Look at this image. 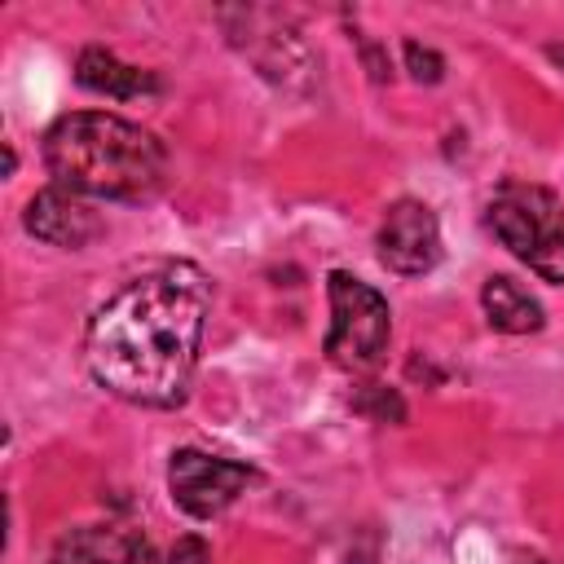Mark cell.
<instances>
[{"label":"cell","instance_id":"7","mask_svg":"<svg viewBox=\"0 0 564 564\" xmlns=\"http://www.w3.org/2000/svg\"><path fill=\"white\" fill-rule=\"evenodd\" d=\"M22 225H26V234H35L40 242H48V247H66V251L93 242V238L106 229L101 216H97V207L84 203V194L62 189V185L40 189V194L26 203Z\"/></svg>","mask_w":564,"mask_h":564},{"label":"cell","instance_id":"4","mask_svg":"<svg viewBox=\"0 0 564 564\" xmlns=\"http://www.w3.org/2000/svg\"><path fill=\"white\" fill-rule=\"evenodd\" d=\"M326 295H330V330H326V357L339 370H370L392 335V313L388 300L366 286L361 278L335 269L326 278Z\"/></svg>","mask_w":564,"mask_h":564},{"label":"cell","instance_id":"12","mask_svg":"<svg viewBox=\"0 0 564 564\" xmlns=\"http://www.w3.org/2000/svg\"><path fill=\"white\" fill-rule=\"evenodd\" d=\"M167 564H212V551H207V542L203 538H181L176 546H172V555H167Z\"/></svg>","mask_w":564,"mask_h":564},{"label":"cell","instance_id":"2","mask_svg":"<svg viewBox=\"0 0 564 564\" xmlns=\"http://www.w3.org/2000/svg\"><path fill=\"white\" fill-rule=\"evenodd\" d=\"M44 163L62 189L132 203L150 198L163 185L167 150L132 119L106 110H75L44 132Z\"/></svg>","mask_w":564,"mask_h":564},{"label":"cell","instance_id":"5","mask_svg":"<svg viewBox=\"0 0 564 564\" xmlns=\"http://www.w3.org/2000/svg\"><path fill=\"white\" fill-rule=\"evenodd\" d=\"M251 480H256V471H251L247 463L216 458V454H203V449H176L172 463H167L172 502H176L185 516H194V520L220 516Z\"/></svg>","mask_w":564,"mask_h":564},{"label":"cell","instance_id":"1","mask_svg":"<svg viewBox=\"0 0 564 564\" xmlns=\"http://www.w3.org/2000/svg\"><path fill=\"white\" fill-rule=\"evenodd\" d=\"M212 282L198 264H163L115 291L84 330L88 375L119 401L172 410L189 392Z\"/></svg>","mask_w":564,"mask_h":564},{"label":"cell","instance_id":"9","mask_svg":"<svg viewBox=\"0 0 564 564\" xmlns=\"http://www.w3.org/2000/svg\"><path fill=\"white\" fill-rule=\"evenodd\" d=\"M75 79L88 88V93H101V97H115V101H132V97H145L159 88V79L141 66H128L119 62L110 48H84L75 57Z\"/></svg>","mask_w":564,"mask_h":564},{"label":"cell","instance_id":"11","mask_svg":"<svg viewBox=\"0 0 564 564\" xmlns=\"http://www.w3.org/2000/svg\"><path fill=\"white\" fill-rule=\"evenodd\" d=\"M405 62H410V75L423 84H436L441 79V70H445V62L432 53V48H423V44H414V40H405Z\"/></svg>","mask_w":564,"mask_h":564},{"label":"cell","instance_id":"3","mask_svg":"<svg viewBox=\"0 0 564 564\" xmlns=\"http://www.w3.org/2000/svg\"><path fill=\"white\" fill-rule=\"evenodd\" d=\"M494 238L546 282H564V198L546 185L507 181L489 203Z\"/></svg>","mask_w":564,"mask_h":564},{"label":"cell","instance_id":"8","mask_svg":"<svg viewBox=\"0 0 564 564\" xmlns=\"http://www.w3.org/2000/svg\"><path fill=\"white\" fill-rule=\"evenodd\" d=\"M48 564H159L150 538L123 524H79L57 538Z\"/></svg>","mask_w":564,"mask_h":564},{"label":"cell","instance_id":"6","mask_svg":"<svg viewBox=\"0 0 564 564\" xmlns=\"http://www.w3.org/2000/svg\"><path fill=\"white\" fill-rule=\"evenodd\" d=\"M379 260L392 273H427L441 260V225L427 203L419 198H397L379 225Z\"/></svg>","mask_w":564,"mask_h":564},{"label":"cell","instance_id":"10","mask_svg":"<svg viewBox=\"0 0 564 564\" xmlns=\"http://www.w3.org/2000/svg\"><path fill=\"white\" fill-rule=\"evenodd\" d=\"M480 304H485V317L494 330L502 335H529V330H542V304L507 273H494L485 286H480Z\"/></svg>","mask_w":564,"mask_h":564}]
</instances>
